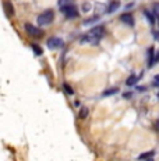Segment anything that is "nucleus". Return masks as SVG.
<instances>
[{
    "label": "nucleus",
    "instance_id": "2",
    "mask_svg": "<svg viewBox=\"0 0 159 161\" xmlns=\"http://www.w3.org/2000/svg\"><path fill=\"white\" fill-rule=\"evenodd\" d=\"M62 11L64 13V15H66L67 18H74V17H77V15H78V10L73 4L62 7Z\"/></svg>",
    "mask_w": 159,
    "mask_h": 161
},
{
    "label": "nucleus",
    "instance_id": "3",
    "mask_svg": "<svg viewBox=\"0 0 159 161\" xmlns=\"http://www.w3.org/2000/svg\"><path fill=\"white\" fill-rule=\"evenodd\" d=\"M25 31L28 32V35L35 36V38H39V36L44 35V32H42L41 30L36 28V27H33L32 24H29V23H27V24H25Z\"/></svg>",
    "mask_w": 159,
    "mask_h": 161
},
{
    "label": "nucleus",
    "instance_id": "6",
    "mask_svg": "<svg viewBox=\"0 0 159 161\" xmlns=\"http://www.w3.org/2000/svg\"><path fill=\"white\" fill-rule=\"evenodd\" d=\"M3 6H4V10H6V14H7V17H11V15H14V7H13V4H11L10 2H7V0H6V2L3 3Z\"/></svg>",
    "mask_w": 159,
    "mask_h": 161
},
{
    "label": "nucleus",
    "instance_id": "4",
    "mask_svg": "<svg viewBox=\"0 0 159 161\" xmlns=\"http://www.w3.org/2000/svg\"><path fill=\"white\" fill-rule=\"evenodd\" d=\"M48 46L50 49H59L63 46V41L60 38H50L48 41Z\"/></svg>",
    "mask_w": 159,
    "mask_h": 161
},
{
    "label": "nucleus",
    "instance_id": "13",
    "mask_svg": "<svg viewBox=\"0 0 159 161\" xmlns=\"http://www.w3.org/2000/svg\"><path fill=\"white\" fill-rule=\"evenodd\" d=\"M119 90L117 88H110V90H106L105 92H103V95H110V94H116Z\"/></svg>",
    "mask_w": 159,
    "mask_h": 161
},
{
    "label": "nucleus",
    "instance_id": "12",
    "mask_svg": "<svg viewBox=\"0 0 159 161\" xmlns=\"http://www.w3.org/2000/svg\"><path fill=\"white\" fill-rule=\"evenodd\" d=\"M71 4V0H59V6L64 7V6H70Z\"/></svg>",
    "mask_w": 159,
    "mask_h": 161
},
{
    "label": "nucleus",
    "instance_id": "17",
    "mask_svg": "<svg viewBox=\"0 0 159 161\" xmlns=\"http://www.w3.org/2000/svg\"><path fill=\"white\" fill-rule=\"evenodd\" d=\"M154 62H159V51L155 53V58H154Z\"/></svg>",
    "mask_w": 159,
    "mask_h": 161
},
{
    "label": "nucleus",
    "instance_id": "19",
    "mask_svg": "<svg viewBox=\"0 0 159 161\" xmlns=\"http://www.w3.org/2000/svg\"><path fill=\"white\" fill-rule=\"evenodd\" d=\"M158 23H159V17H158Z\"/></svg>",
    "mask_w": 159,
    "mask_h": 161
},
{
    "label": "nucleus",
    "instance_id": "5",
    "mask_svg": "<svg viewBox=\"0 0 159 161\" xmlns=\"http://www.w3.org/2000/svg\"><path fill=\"white\" fill-rule=\"evenodd\" d=\"M120 20L123 21V23H126L127 25H134V18L133 15H131L130 13H126V14H121Z\"/></svg>",
    "mask_w": 159,
    "mask_h": 161
},
{
    "label": "nucleus",
    "instance_id": "11",
    "mask_svg": "<svg viewBox=\"0 0 159 161\" xmlns=\"http://www.w3.org/2000/svg\"><path fill=\"white\" fill-rule=\"evenodd\" d=\"M144 14H145L146 17H148V20H149V23H151V24H154V23H155V18H154V15H152L151 13H149V11H144Z\"/></svg>",
    "mask_w": 159,
    "mask_h": 161
},
{
    "label": "nucleus",
    "instance_id": "15",
    "mask_svg": "<svg viewBox=\"0 0 159 161\" xmlns=\"http://www.w3.org/2000/svg\"><path fill=\"white\" fill-rule=\"evenodd\" d=\"M152 154H154V153H152V151H149V153H145V154H144V156H141V157H140V158H141V160H144V158H148V157H151Z\"/></svg>",
    "mask_w": 159,
    "mask_h": 161
},
{
    "label": "nucleus",
    "instance_id": "8",
    "mask_svg": "<svg viewBox=\"0 0 159 161\" xmlns=\"http://www.w3.org/2000/svg\"><path fill=\"white\" fill-rule=\"evenodd\" d=\"M138 79H140L138 76H134V74H133V76H130V77H128V79L126 80V84H127V86H134L137 81H138Z\"/></svg>",
    "mask_w": 159,
    "mask_h": 161
},
{
    "label": "nucleus",
    "instance_id": "7",
    "mask_svg": "<svg viewBox=\"0 0 159 161\" xmlns=\"http://www.w3.org/2000/svg\"><path fill=\"white\" fill-rule=\"evenodd\" d=\"M119 7H120V2H119V0H113V2H110V4H109L108 13H115Z\"/></svg>",
    "mask_w": 159,
    "mask_h": 161
},
{
    "label": "nucleus",
    "instance_id": "10",
    "mask_svg": "<svg viewBox=\"0 0 159 161\" xmlns=\"http://www.w3.org/2000/svg\"><path fill=\"white\" fill-rule=\"evenodd\" d=\"M32 51L35 52L36 55H42V49L39 48V46L36 45V44H32Z\"/></svg>",
    "mask_w": 159,
    "mask_h": 161
},
{
    "label": "nucleus",
    "instance_id": "9",
    "mask_svg": "<svg viewBox=\"0 0 159 161\" xmlns=\"http://www.w3.org/2000/svg\"><path fill=\"white\" fill-rule=\"evenodd\" d=\"M87 115H88V108H81V111H80V118L81 119H85L87 118Z\"/></svg>",
    "mask_w": 159,
    "mask_h": 161
},
{
    "label": "nucleus",
    "instance_id": "14",
    "mask_svg": "<svg viewBox=\"0 0 159 161\" xmlns=\"http://www.w3.org/2000/svg\"><path fill=\"white\" fill-rule=\"evenodd\" d=\"M90 10H91V4H90V3H87V2H85L84 4H82V11H85V13H88V11H90Z\"/></svg>",
    "mask_w": 159,
    "mask_h": 161
},
{
    "label": "nucleus",
    "instance_id": "18",
    "mask_svg": "<svg viewBox=\"0 0 159 161\" xmlns=\"http://www.w3.org/2000/svg\"><path fill=\"white\" fill-rule=\"evenodd\" d=\"M155 84H158V86H159V74H158L156 77H155Z\"/></svg>",
    "mask_w": 159,
    "mask_h": 161
},
{
    "label": "nucleus",
    "instance_id": "16",
    "mask_svg": "<svg viewBox=\"0 0 159 161\" xmlns=\"http://www.w3.org/2000/svg\"><path fill=\"white\" fill-rule=\"evenodd\" d=\"M64 90H66V91L69 92V94H73V92H74L71 88H70V86H67V84H64Z\"/></svg>",
    "mask_w": 159,
    "mask_h": 161
},
{
    "label": "nucleus",
    "instance_id": "1",
    "mask_svg": "<svg viewBox=\"0 0 159 161\" xmlns=\"http://www.w3.org/2000/svg\"><path fill=\"white\" fill-rule=\"evenodd\" d=\"M53 17H54V14H53V11L52 10H46V11H44L42 14H39V17H38V24L39 25H49V24L53 21Z\"/></svg>",
    "mask_w": 159,
    "mask_h": 161
}]
</instances>
